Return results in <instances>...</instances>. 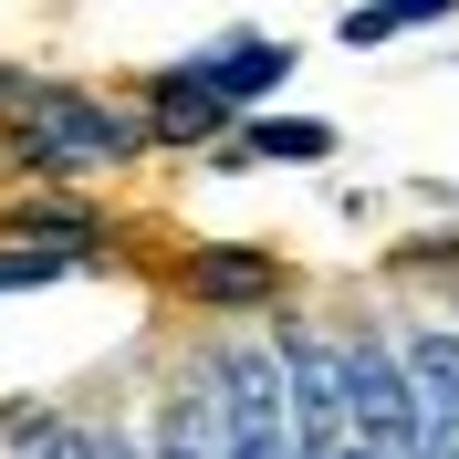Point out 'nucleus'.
<instances>
[{
    "instance_id": "1",
    "label": "nucleus",
    "mask_w": 459,
    "mask_h": 459,
    "mask_svg": "<svg viewBox=\"0 0 459 459\" xmlns=\"http://www.w3.org/2000/svg\"><path fill=\"white\" fill-rule=\"evenodd\" d=\"M11 157L22 168H126V157H146V126L126 105H105V94H74V84H31L22 105H11Z\"/></svg>"
},
{
    "instance_id": "2",
    "label": "nucleus",
    "mask_w": 459,
    "mask_h": 459,
    "mask_svg": "<svg viewBox=\"0 0 459 459\" xmlns=\"http://www.w3.org/2000/svg\"><path fill=\"white\" fill-rule=\"evenodd\" d=\"M397 376H407V407H418L407 449H459V334H407Z\"/></svg>"
},
{
    "instance_id": "3",
    "label": "nucleus",
    "mask_w": 459,
    "mask_h": 459,
    "mask_svg": "<svg viewBox=\"0 0 459 459\" xmlns=\"http://www.w3.org/2000/svg\"><path fill=\"white\" fill-rule=\"evenodd\" d=\"M178 282H188V303H209V314H251V303L282 292V261H272V251H240V240H209V251L178 261Z\"/></svg>"
},
{
    "instance_id": "4",
    "label": "nucleus",
    "mask_w": 459,
    "mask_h": 459,
    "mask_svg": "<svg viewBox=\"0 0 459 459\" xmlns=\"http://www.w3.org/2000/svg\"><path fill=\"white\" fill-rule=\"evenodd\" d=\"M292 63H303V53H292L282 31H272V42H261V31H251V42H220V53H199V63H188V74H199V84L220 94L230 115H251V105H272V94L292 84Z\"/></svg>"
},
{
    "instance_id": "5",
    "label": "nucleus",
    "mask_w": 459,
    "mask_h": 459,
    "mask_svg": "<svg viewBox=\"0 0 459 459\" xmlns=\"http://www.w3.org/2000/svg\"><path fill=\"white\" fill-rule=\"evenodd\" d=\"M136 126H146V146H199V136H220V126H240V115H230L188 63H168V74L146 84V115H136Z\"/></svg>"
},
{
    "instance_id": "6",
    "label": "nucleus",
    "mask_w": 459,
    "mask_h": 459,
    "mask_svg": "<svg viewBox=\"0 0 459 459\" xmlns=\"http://www.w3.org/2000/svg\"><path fill=\"white\" fill-rule=\"evenodd\" d=\"M334 146H344V136L324 126V115H272V105L240 115V157H261V168H324Z\"/></svg>"
},
{
    "instance_id": "7",
    "label": "nucleus",
    "mask_w": 459,
    "mask_h": 459,
    "mask_svg": "<svg viewBox=\"0 0 459 459\" xmlns=\"http://www.w3.org/2000/svg\"><path fill=\"white\" fill-rule=\"evenodd\" d=\"M63 272H74V261H63V251H31V240H11V251H0V292H31V282H63Z\"/></svg>"
},
{
    "instance_id": "8",
    "label": "nucleus",
    "mask_w": 459,
    "mask_h": 459,
    "mask_svg": "<svg viewBox=\"0 0 459 459\" xmlns=\"http://www.w3.org/2000/svg\"><path fill=\"white\" fill-rule=\"evenodd\" d=\"M334 42H344V53H376V42H397V22H386L376 0H344V22H334Z\"/></svg>"
},
{
    "instance_id": "9",
    "label": "nucleus",
    "mask_w": 459,
    "mask_h": 459,
    "mask_svg": "<svg viewBox=\"0 0 459 459\" xmlns=\"http://www.w3.org/2000/svg\"><path fill=\"white\" fill-rule=\"evenodd\" d=\"M376 11H386V22H397V31H429V22H449L459 0H376Z\"/></svg>"
},
{
    "instance_id": "10",
    "label": "nucleus",
    "mask_w": 459,
    "mask_h": 459,
    "mask_svg": "<svg viewBox=\"0 0 459 459\" xmlns=\"http://www.w3.org/2000/svg\"><path fill=\"white\" fill-rule=\"evenodd\" d=\"M22 94H31V74H22V63H0V115L22 105Z\"/></svg>"
}]
</instances>
